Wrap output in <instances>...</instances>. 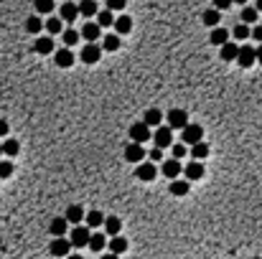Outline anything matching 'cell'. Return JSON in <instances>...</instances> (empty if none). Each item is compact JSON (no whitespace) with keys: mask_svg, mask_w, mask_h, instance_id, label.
I'll use <instances>...</instances> for the list:
<instances>
[{"mask_svg":"<svg viewBox=\"0 0 262 259\" xmlns=\"http://www.w3.org/2000/svg\"><path fill=\"white\" fill-rule=\"evenodd\" d=\"M145 147L143 145H138V142H130L127 147H125V160L127 163H135V165H140L143 160H145Z\"/></svg>","mask_w":262,"mask_h":259,"instance_id":"obj_6","label":"cell"},{"mask_svg":"<svg viewBox=\"0 0 262 259\" xmlns=\"http://www.w3.org/2000/svg\"><path fill=\"white\" fill-rule=\"evenodd\" d=\"M229 31H224V28H211V36H209V41L214 46H224V44H229Z\"/></svg>","mask_w":262,"mask_h":259,"instance_id":"obj_21","label":"cell"},{"mask_svg":"<svg viewBox=\"0 0 262 259\" xmlns=\"http://www.w3.org/2000/svg\"><path fill=\"white\" fill-rule=\"evenodd\" d=\"M237 54H239V46L234 44V41H229V44H224L221 46V61H237Z\"/></svg>","mask_w":262,"mask_h":259,"instance_id":"obj_22","label":"cell"},{"mask_svg":"<svg viewBox=\"0 0 262 259\" xmlns=\"http://www.w3.org/2000/svg\"><path fill=\"white\" fill-rule=\"evenodd\" d=\"M66 229H69V224H66V218H64V216H56V218H51V224H49V231L54 234V239L64 236V234H66Z\"/></svg>","mask_w":262,"mask_h":259,"instance_id":"obj_18","label":"cell"},{"mask_svg":"<svg viewBox=\"0 0 262 259\" xmlns=\"http://www.w3.org/2000/svg\"><path fill=\"white\" fill-rule=\"evenodd\" d=\"M166 120H168V127L171 130H183L186 125H189V115H186V109H171V112L166 115Z\"/></svg>","mask_w":262,"mask_h":259,"instance_id":"obj_2","label":"cell"},{"mask_svg":"<svg viewBox=\"0 0 262 259\" xmlns=\"http://www.w3.org/2000/svg\"><path fill=\"white\" fill-rule=\"evenodd\" d=\"M153 142H156L158 150H163V147H171V145H173V130H171V127H158V130L153 132Z\"/></svg>","mask_w":262,"mask_h":259,"instance_id":"obj_7","label":"cell"},{"mask_svg":"<svg viewBox=\"0 0 262 259\" xmlns=\"http://www.w3.org/2000/svg\"><path fill=\"white\" fill-rule=\"evenodd\" d=\"M99 259H117V254H102Z\"/></svg>","mask_w":262,"mask_h":259,"instance_id":"obj_48","label":"cell"},{"mask_svg":"<svg viewBox=\"0 0 262 259\" xmlns=\"http://www.w3.org/2000/svg\"><path fill=\"white\" fill-rule=\"evenodd\" d=\"M33 51L41 54V56L54 54V39H51V36H39V39H36V44H33Z\"/></svg>","mask_w":262,"mask_h":259,"instance_id":"obj_11","label":"cell"},{"mask_svg":"<svg viewBox=\"0 0 262 259\" xmlns=\"http://www.w3.org/2000/svg\"><path fill=\"white\" fill-rule=\"evenodd\" d=\"M120 229H122V221L117 216H104V231H107V236H120Z\"/></svg>","mask_w":262,"mask_h":259,"instance_id":"obj_19","label":"cell"},{"mask_svg":"<svg viewBox=\"0 0 262 259\" xmlns=\"http://www.w3.org/2000/svg\"><path fill=\"white\" fill-rule=\"evenodd\" d=\"M232 36L237 41H244V39H249V26H244V23H237L234 26V31H232Z\"/></svg>","mask_w":262,"mask_h":259,"instance_id":"obj_39","label":"cell"},{"mask_svg":"<svg viewBox=\"0 0 262 259\" xmlns=\"http://www.w3.org/2000/svg\"><path fill=\"white\" fill-rule=\"evenodd\" d=\"M161 170H163V175H166V178H173V180H176V178L183 173V165H181V160L171 158V160H163Z\"/></svg>","mask_w":262,"mask_h":259,"instance_id":"obj_13","label":"cell"},{"mask_svg":"<svg viewBox=\"0 0 262 259\" xmlns=\"http://www.w3.org/2000/svg\"><path fill=\"white\" fill-rule=\"evenodd\" d=\"M59 16H61V21H66V23L77 21V16H79V6H77V3H71V0H64Z\"/></svg>","mask_w":262,"mask_h":259,"instance_id":"obj_12","label":"cell"},{"mask_svg":"<svg viewBox=\"0 0 262 259\" xmlns=\"http://www.w3.org/2000/svg\"><path fill=\"white\" fill-rule=\"evenodd\" d=\"M54 59H56V66H61V69H69V66L74 64V54H71L69 49H59Z\"/></svg>","mask_w":262,"mask_h":259,"instance_id":"obj_25","label":"cell"},{"mask_svg":"<svg viewBox=\"0 0 262 259\" xmlns=\"http://www.w3.org/2000/svg\"><path fill=\"white\" fill-rule=\"evenodd\" d=\"M89 236H92V231L87 226H74V231L69 234V244L77 246V249H82V246L89 244Z\"/></svg>","mask_w":262,"mask_h":259,"instance_id":"obj_3","label":"cell"},{"mask_svg":"<svg viewBox=\"0 0 262 259\" xmlns=\"http://www.w3.org/2000/svg\"><path fill=\"white\" fill-rule=\"evenodd\" d=\"M120 49V36H104V41H102V51H117Z\"/></svg>","mask_w":262,"mask_h":259,"instance_id":"obj_36","label":"cell"},{"mask_svg":"<svg viewBox=\"0 0 262 259\" xmlns=\"http://www.w3.org/2000/svg\"><path fill=\"white\" fill-rule=\"evenodd\" d=\"M237 61L242 69H249L257 59H254V49L252 46H239V54H237Z\"/></svg>","mask_w":262,"mask_h":259,"instance_id":"obj_16","label":"cell"},{"mask_svg":"<svg viewBox=\"0 0 262 259\" xmlns=\"http://www.w3.org/2000/svg\"><path fill=\"white\" fill-rule=\"evenodd\" d=\"M232 3H239V6H244V3H247V0H232Z\"/></svg>","mask_w":262,"mask_h":259,"instance_id":"obj_51","label":"cell"},{"mask_svg":"<svg viewBox=\"0 0 262 259\" xmlns=\"http://www.w3.org/2000/svg\"><path fill=\"white\" fill-rule=\"evenodd\" d=\"M163 112L161 109H148V112L143 115V122L148 125V127H161V122H163Z\"/></svg>","mask_w":262,"mask_h":259,"instance_id":"obj_20","label":"cell"},{"mask_svg":"<svg viewBox=\"0 0 262 259\" xmlns=\"http://www.w3.org/2000/svg\"><path fill=\"white\" fill-rule=\"evenodd\" d=\"M183 175H186V180H189V183H191V180H201V178H204V165L196 163V160H191L189 165L183 168Z\"/></svg>","mask_w":262,"mask_h":259,"instance_id":"obj_15","label":"cell"},{"mask_svg":"<svg viewBox=\"0 0 262 259\" xmlns=\"http://www.w3.org/2000/svg\"><path fill=\"white\" fill-rule=\"evenodd\" d=\"M0 155H3V145H0Z\"/></svg>","mask_w":262,"mask_h":259,"instance_id":"obj_52","label":"cell"},{"mask_svg":"<svg viewBox=\"0 0 262 259\" xmlns=\"http://www.w3.org/2000/svg\"><path fill=\"white\" fill-rule=\"evenodd\" d=\"M84 221H87V229L92 231V229H97L99 224H104V213L102 211H89V213H84Z\"/></svg>","mask_w":262,"mask_h":259,"instance_id":"obj_23","label":"cell"},{"mask_svg":"<svg viewBox=\"0 0 262 259\" xmlns=\"http://www.w3.org/2000/svg\"><path fill=\"white\" fill-rule=\"evenodd\" d=\"M107 244H109V254H117V256L127 249V239H122V236H112Z\"/></svg>","mask_w":262,"mask_h":259,"instance_id":"obj_27","label":"cell"},{"mask_svg":"<svg viewBox=\"0 0 262 259\" xmlns=\"http://www.w3.org/2000/svg\"><path fill=\"white\" fill-rule=\"evenodd\" d=\"M232 6V0H214V11H227Z\"/></svg>","mask_w":262,"mask_h":259,"instance_id":"obj_44","label":"cell"},{"mask_svg":"<svg viewBox=\"0 0 262 259\" xmlns=\"http://www.w3.org/2000/svg\"><path fill=\"white\" fill-rule=\"evenodd\" d=\"M79 59H82L84 64H97V61L102 59V46H97V44H87V46L82 49Z\"/></svg>","mask_w":262,"mask_h":259,"instance_id":"obj_10","label":"cell"},{"mask_svg":"<svg viewBox=\"0 0 262 259\" xmlns=\"http://www.w3.org/2000/svg\"><path fill=\"white\" fill-rule=\"evenodd\" d=\"M239 18H242V23H244V26L254 23V21H257V8H249V6H244V8H242V16H239Z\"/></svg>","mask_w":262,"mask_h":259,"instance_id":"obj_38","label":"cell"},{"mask_svg":"<svg viewBox=\"0 0 262 259\" xmlns=\"http://www.w3.org/2000/svg\"><path fill=\"white\" fill-rule=\"evenodd\" d=\"M6 135H8V122L0 120V137H6Z\"/></svg>","mask_w":262,"mask_h":259,"instance_id":"obj_46","label":"cell"},{"mask_svg":"<svg viewBox=\"0 0 262 259\" xmlns=\"http://www.w3.org/2000/svg\"><path fill=\"white\" fill-rule=\"evenodd\" d=\"M18 153H21V145H18V140L8 137V140L3 142V155H8V158H16Z\"/></svg>","mask_w":262,"mask_h":259,"instance_id":"obj_32","label":"cell"},{"mask_svg":"<svg viewBox=\"0 0 262 259\" xmlns=\"http://www.w3.org/2000/svg\"><path fill=\"white\" fill-rule=\"evenodd\" d=\"M151 137H153V132H151V127H148L145 122H135V125L130 127V142L143 145L145 140H151Z\"/></svg>","mask_w":262,"mask_h":259,"instance_id":"obj_4","label":"cell"},{"mask_svg":"<svg viewBox=\"0 0 262 259\" xmlns=\"http://www.w3.org/2000/svg\"><path fill=\"white\" fill-rule=\"evenodd\" d=\"M262 11V0H257V13Z\"/></svg>","mask_w":262,"mask_h":259,"instance_id":"obj_50","label":"cell"},{"mask_svg":"<svg viewBox=\"0 0 262 259\" xmlns=\"http://www.w3.org/2000/svg\"><path fill=\"white\" fill-rule=\"evenodd\" d=\"M13 175V163L11 160H0V178H11Z\"/></svg>","mask_w":262,"mask_h":259,"instance_id":"obj_40","label":"cell"},{"mask_svg":"<svg viewBox=\"0 0 262 259\" xmlns=\"http://www.w3.org/2000/svg\"><path fill=\"white\" fill-rule=\"evenodd\" d=\"M112 26H115L117 36H125V33H130V31H133V21H130V16H117Z\"/></svg>","mask_w":262,"mask_h":259,"instance_id":"obj_24","label":"cell"},{"mask_svg":"<svg viewBox=\"0 0 262 259\" xmlns=\"http://www.w3.org/2000/svg\"><path fill=\"white\" fill-rule=\"evenodd\" d=\"M66 259H84V256H79V254H69Z\"/></svg>","mask_w":262,"mask_h":259,"instance_id":"obj_49","label":"cell"},{"mask_svg":"<svg viewBox=\"0 0 262 259\" xmlns=\"http://www.w3.org/2000/svg\"><path fill=\"white\" fill-rule=\"evenodd\" d=\"M64 218H66V224L82 226V221H84V208H82L79 203H71V206H66V213H64Z\"/></svg>","mask_w":262,"mask_h":259,"instance_id":"obj_8","label":"cell"},{"mask_svg":"<svg viewBox=\"0 0 262 259\" xmlns=\"http://www.w3.org/2000/svg\"><path fill=\"white\" fill-rule=\"evenodd\" d=\"M33 3H36V11H39L41 16H49L56 8V0H33Z\"/></svg>","mask_w":262,"mask_h":259,"instance_id":"obj_34","label":"cell"},{"mask_svg":"<svg viewBox=\"0 0 262 259\" xmlns=\"http://www.w3.org/2000/svg\"><path fill=\"white\" fill-rule=\"evenodd\" d=\"M254 259H262V256H254Z\"/></svg>","mask_w":262,"mask_h":259,"instance_id":"obj_53","label":"cell"},{"mask_svg":"<svg viewBox=\"0 0 262 259\" xmlns=\"http://www.w3.org/2000/svg\"><path fill=\"white\" fill-rule=\"evenodd\" d=\"M49 249H51V254H54V256H64V259L71 254V244H69V239H64V236L54 239Z\"/></svg>","mask_w":262,"mask_h":259,"instance_id":"obj_14","label":"cell"},{"mask_svg":"<svg viewBox=\"0 0 262 259\" xmlns=\"http://www.w3.org/2000/svg\"><path fill=\"white\" fill-rule=\"evenodd\" d=\"M161 158H163V150L153 147V150H151V163H156V160H161Z\"/></svg>","mask_w":262,"mask_h":259,"instance_id":"obj_45","label":"cell"},{"mask_svg":"<svg viewBox=\"0 0 262 259\" xmlns=\"http://www.w3.org/2000/svg\"><path fill=\"white\" fill-rule=\"evenodd\" d=\"M201 137H204V127L201 125H186L183 130H181V140H183V145H196V142H201Z\"/></svg>","mask_w":262,"mask_h":259,"instance_id":"obj_1","label":"cell"},{"mask_svg":"<svg viewBox=\"0 0 262 259\" xmlns=\"http://www.w3.org/2000/svg\"><path fill=\"white\" fill-rule=\"evenodd\" d=\"M94 23H97L99 28H107V26L115 23V16H112V13L104 8V11H99V13H97V21H94Z\"/></svg>","mask_w":262,"mask_h":259,"instance_id":"obj_35","label":"cell"},{"mask_svg":"<svg viewBox=\"0 0 262 259\" xmlns=\"http://www.w3.org/2000/svg\"><path fill=\"white\" fill-rule=\"evenodd\" d=\"M209 155V145L201 140V142H196V145H191V158L196 160V163H201L204 158Z\"/></svg>","mask_w":262,"mask_h":259,"instance_id":"obj_26","label":"cell"},{"mask_svg":"<svg viewBox=\"0 0 262 259\" xmlns=\"http://www.w3.org/2000/svg\"><path fill=\"white\" fill-rule=\"evenodd\" d=\"M99 11H97V3L94 0H82L79 3V16H84V18H94Z\"/></svg>","mask_w":262,"mask_h":259,"instance_id":"obj_28","label":"cell"},{"mask_svg":"<svg viewBox=\"0 0 262 259\" xmlns=\"http://www.w3.org/2000/svg\"><path fill=\"white\" fill-rule=\"evenodd\" d=\"M79 36H82V39H84L87 44H97V39L102 36V28H99L94 21H87V23H84V28L79 31Z\"/></svg>","mask_w":262,"mask_h":259,"instance_id":"obj_9","label":"cell"},{"mask_svg":"<svg viewBox=\"0 0 262 259\" xmlns=\"http://www.w3.org/2000/svg\"><path fill=\"white\" fill-rule=\"evenodd\" d=\"M41 28H44V21H41L39 16H31V18L26 21V31H28L31 36H39V33H41Z\"/></svg>","mask_w":262,"mask_h":259,"instance_id":"obj_31","label":"cell"},{"mask_svg":"<svg viewBox=\"0 0 262 259\" xmlns=\"http://www.w3.org/2000/svg\"><path fill=\"white\" fill-rule=\"evenodd\" d=\"M254 59H257V61H259V66H262V44L254 49Z\"/></svg>","mask_w":262,"mask_h":259,"instance_id":"obj_47","label":"cell"},{"mask_svg":"<svg viewBox=\"0 0 262 259\" xmlns=\"http://www.w3.org/2000/svg\"><path fill=\"white\" fill-rule=\"evenodd\" d=\"M171 150H173V158L178 160V158L186 155V145H183V142H173V145H171Z\"/></svg>","mask_w":262,"mask_h":259,"instance_id":"obj_42","label":"cell"},{"mask_svg":"<svg viewBox=\"0 0 262 259\" xmlns=\"http://www.w3.org/2000/svg\"><path fill=\"white\" fill-rule=\"evenodd\" d=\"M219 18H221V16H219V11H214V8H209V11L201 13V21H204L209 28H219Z\"/></svg>","mask_w":262,"mask_h":259,"instance_id":"obj_29","label":"cell"},{"mask_svg":"<svg viewBox=\"0 0 262 259\" xmlns=\"http://www.w3.org/2000/svg\"><path fill=\"white\" fill-rule=\"evenodd\" d=\"M44 28H46L51 36H59V33H64V21L54 16V18H49V21L44 23Z\"/></svg>","mask_w":262,"mask_h":259,"instance_id":"obj_30","label":"cell"},{"mask_svg":"<svg viewBox=\"0 0 262 259\" xmlns=\"http://www.w3.org/2000/svg\"><path fill=\"white\" fill-rule=\"evenodd\" d=\"M168 191L173 193V196H186V193H189L191 191V183L189 180H186V178H176V180H171V186H168Z\"/></svg>","mask_w":262,"mask_h":259,"instance_id":"obj_17","label":"cell"},{"mask_svg":"<svg viewBox=\"0 0 262 259\" xmlns=\"http://www.w3.org/2000/svg\"><path fill=\"white\" fill-rule=\"evenodd\" d=\"M61 36H64V44H66V49H69V46H74V44H77V41L82 39L77 28H66V31H64Z\"/></svg>","mask_w":262,"mask_h":259,"instance_id":"obj_37","label":"cell"},{"mask_svg":"<svg viewBox=\"0 0 262 259\" xmlns=\"http://www.w3.org/2000/svg\"><path fill=\"white\" fill-rule=\"evenodd\" d=\"M249 39H254L257 44H262V26H254V28H249Z\"/></svg>","mask_w":262,"mask_h":259,"instance_id":"obj_43","label":"cell"},{"mask_svg":"<svg viewBox=\"0 0 262 259\" xmlns=\"http://www.w3.org/2000/svg\"><path fill=\"white\" fill-rule=\"evenodd\" d=\"M127 6V0H107V11L115 13V11H122Z\"/></svg>","mask_w":262,"mask_h":259,"instance_id":"obj_41","label":"cell"},{"mask_svg":"<svg viewBox=\"0 0 262 259\" xmlns=\"http://www.w3.org/2000/svg\"><path fill=\"white\" fill-rule=\"evenodd\" d=\"M156 175H158V168H156V163H151V160H143V163L138 165V170H135V178L143 180V183H151Z\"/></svg>","mask_w":262,"mask_h":259,"instance_id":"obj_5","label":"cell"},{"mask_svg":"<svg viewBox=\"0 0 262 259\" xmlns=\"http://www.w3.org/2000/svg\"><path fill=\"white\" fill-rule=\"evenodd\" d=\"M87 246H89L92 251H102V249L107 246V236H104V234H92Z\"/></svg>","mask_w":262,"mask_h":259,"instance_id":"obj_33","label":"cell"}]
</instances>
